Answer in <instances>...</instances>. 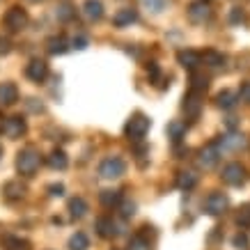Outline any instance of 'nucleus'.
Wrapping results in <instances>:
<instances>
[{
  "label": "nucleus",
  "instance_id": "1",
  "mask_svg": "<svg viewBox=\"0 0 250 250\" xmlns=\"http://www.w3.org/2000/svg\"><path fill=\"white\" fill-rule=\"evenodd\" d=\"M39 163H42V156H39V152L32 149V147L21 149L19 156H16V167H19V172L25 174V177H32V174L37 172Z\"/></svg>",
  "mask_w": 250,
  "mask_h": 250
},
{
  "label": "nucleus",
  "instance_id": "2",
  "mask_svg": "<svg viewBox=\"0 0 250 250\" xmlns=\"http://www.w3.org/2000/svg\"><path fill=\"white\" fill-rule=\"evenodd\" d=\"M126 136H129V140H143L145 133L149 131V117L143 113H133L129 117V122H126Z\"/></svg>",
  "mask_w": 250,
  "mask_h": 250
},
{
  "label": "nucleus",
  "instance_id": "3",
  "mask_svg": "<svg viewBox=\"0 0 250 250\" xmlns=\"http://www.w3.org/2000/svg\"><path fill=\"white\" fill-rule=\"evenodd\" d=\"M2 25L7 28L9 32H19L28 25V12L23 7H9L2 16Z\"/></svg>",
  "mask_w": 250,
  "mask_h": 250
},
{
  "label": "nucleus",
  "instance_id": "4",
  "mask_svg": "<svg viewBox=\"0 0 250 250\" xmlns=\"http://www.w3.org/2000/svg\"><path fill=\"white\" fill-rule=\"evenodd\" d=\"M126 166H124V161L117 159V156H110V159L101 161V166H99V174L104 177V179H120L122 174H124Z\"/></svg>",
  "mask_w": 250,
  "mask_h": 250
},
{
  "label": "nucleus",
  "instance_id": "5",
  "mask_svg": "<svg viewBox=\"0 0 250 250\" xmlns=\"http://www.w3.org/2000/svg\"><path fill=\"white\" fill-rule=\"evenodd\" d=\"M229 207V200L223 193H211V195L205 200V213L209 216H220V213H225Z\"/></svg>",
  "mask_w": 250,
  "mask_h": 250
},
{
  "label": "nucleus",
  "instance_id": "6",
  "mask_svg": "<svg viewBox=\"0 0 250 250\" xmlns=\"http://www.w3.org/2000/svg\"><path fill=\"white\" fill-rule=\"evenodd\" d=\"M216 145H218L220 152H239V149H243V147L248 145V140H246V136H241V133H228V136L220 138Z\"/></svg>",
  "mask_w": 250,
  "mask_h": 250
},
{
  "label": "nucleus",
  "instance_id": "7",
  "mask_svg": "<svg viewBox=\"0 0 250 250\" xmlns=\"http://www.w3.org/2000/svg\"><path fill=\"white\" fill-rule=\"evenodd\" d=\"M223 182L229 184V186H241L246 182V170H243L241 163H229V166L223 167Z\"/></svg>",
  "mask_w": 250,
  "mask_h": 250
},
{
  "label": "nucleus",
  "instance_id": "8",
  "mask_svg": "<svg viewBox=\"0 0 250 250\" xmlns=\"http://www.w3.org/2000/svg\"><path fill=\"white\" fill-rule=\"evenodd\" d=\"M188 19L193 23H205V21H209V19H211V7H209V2H205V0H195V2H190Z\"/></svg>",
  "mask_w": 250,
  "mask_h": 250
},
{
  "label": "nucleus",
  "instance_id": "9",
  "mask_svg": "<svg viewBox=\"0 0 250 250\" xmlns=\"http://www.w3.org/2000/svg\"><path fill=\"white\" fill-rule=\"evenodd\" d=\"M2 133L7 138H21L25 133V120L14 115V117H7V120L2 122Z\"/></svg>",
  "mask_w": 250,
  "mask_h": 250
},
{
  "label": "nucleus",
  "instance_id": "10",
  "mask_svg": "<svg viewBox=\"0 0 250 250\" xmlns=\"http://www.w3.org/2000/svg\"><path fill=\"white\" fill-rule=\"evenodd\" d=\"M25 76L35 81V83H44L46 76H48V64L44 60H32L28 67H25Z\"/></svg>",
  "mask_w": 250,
  "mask_h": 250
},
{
  "label": "nucleus",
  "instance_id": "11",
  "mask_svg": "<svg viewBox=\"0 0 250 250\" xmlns=\"http://www.w3.org/2000/svg\"><path fill=\"white\" fill-rule=\"evenodd\" d=\"M220 154H223V152L218 149V145H216V143L207 145L205 149L200 152V166L207 167V170H209V167H213L220 161Z\"/></svg>",
  "mask_w": 250,
  "mask_h": 250
},
{
  "label": "nucleus",
  "instance_id": "12",
  "mask_svg": "<svg viewBox=\"0 0 250 250\" xmlns=\"http://www.w3.org/2000/svg\"><path fill=\"white\" fill-rule=\"evenodd\" d=\"M200 92H188V97L184 99V113H186V117H197L200 115V108H202V101H200Z\"/></svg>",
  "mask_w": 250,
  "mask_h": 250
},
{
  "label": "nucleus",
  "instance_id": "13",
  "mask_svg": "<svg viewBox=\"0 0 250 250\" xmlns=\"http://www.w3.org/2000/svg\"><path fill=\"white\" fill-rule=\"evenodd\" d=\"M83 14L87 21H99V19L104 16V2H101V0H85Z\"/></svg>",
  "mask_w": 250,
  "mask_h": 250
},
{
  "label": "nucleus",
  "instance_id": "14",
  "mask_svg": "<svg viewBox=\"0 0 250 250\" xmlns=\"http://www.w3.org/2000/svg\"><path fill=\"white\" fill-rule=\"evenodd\" d=\"M19 99V90L14 83H0V106H14Z\"/></svg>",
  "mask_w": 250,
  "mask_h": 250
},
{
  "label": "nucleus",
  "instance_id": "15",
  "mask_svg": "<svg viewBox=\"0 0 250 250\" xmlns=\"http://www.w3.org/2000/svg\"><path fill=\"white\" fill-rule=\"evenodd\" d=\"M138 21V12L136 9H131V7H126V9H120L117 14H115V19H113V23L117 25V28H124V25H131V23H136Z\"/></svg>",
  "mask_w": 250,
  "mask_h": 250
},
{
  "label": "nucleus",
  "instance_id": "16",
  "mask_svg": "<svg viewBox=\"0 0 250 250\" xmlns=\"http://www.w3.org/2000/svg\"><path fill=\"white\" fill-rule=\"evenodd\" d=\"M177 60H179V64H182V67L190 69V71L200 67V53H195V51H179Z\"/></svg>",
  "mask_w": 250,
  "mask_h": 250
},
{
  "label": "nucleus",
  "instance_id": "17",
  "mask_svg": "<svg viewBox=\"0 0 250 250\" xmlns=\"http://www.w3.org/2000/svg\"><path fill=\"white\" fill-rule=\"evenodd\" d=\"M200 62H205L207 67L218 69L225 64V55L218 53V51H205V55H200Z\"/></svg>",
  "mask_w": 250,
  "mask_h": 250
},
{
  "label": "nucleus",
  "instance_id": "18",
  "mask_svg": "<svg viewBox=\"0 0 250 250\" xmlns=\"http://www.w3.org/2000/svg\"><path fill=\"white\" fill-rule=\"evenodd\" d=\"M97 232L104 236V239H113V236L117 234L113 218H99V220H97Z\"/></svg>",
  "mask_w": 250,
  "mask_h": 250
},
{
  "label": "nucleus",
  "instance_id": "19",
  "mask_svg": "<svg viewBox=\"0 0 250 250\" xmlns=\"http://www.w3.org/2000/svg\"><path fill=\"white\" fill-rule=\"evenodd\" d=\"M2 193H5L7 200H21L23 193H25V186H23L21 182H7L5 188H2Z\"/></svg>",
  "mask_w": 250,
  "mask_h": 250
},
{
  "label": "nucleus",
  "instance_id": "20",
  "mask_svg": "<svg viewBox=\"0 0 250 250\" xmlns=\"http://www.w3.org/2000/svg\"><path fill=\"white\" fill-rule=\"evenodd\" d=\"M195 184H197V174L195 172H179L177 174V186H179L182 190L195 188Z\"/></svg>",
  "mask_w": 250,
  "mask_h": 250
},
{
  "label": "nucleus",
  "instance_id": "21",
  "mask_svg": "<svg viewBox=\"0 0 250 250\" xmlns=\"http://www.w3.org/2000/svg\"><path fill=\"white\" fill-rule=\"evenodd\" d=\"M48 166L53 167V170H64V167L69 166V159L67 154L62 152V149H55L51 156H48Z\"/></svg>",
  "mask_w": 250,
  "mask_h": 250
},
{
  "label": "nucleus",
  "instance_id": "22",
  "mask_svg": "<svg viewBox=\"0 0 250 250\" xmlns=\"http://www.w3.org/2000/svg\"><path fill=\"white\" fill-rule=\"evenodd\" d=\"M69 211H71V218H83L85 213H87V202H85L83 197H74L69 202Z\"/></svg>",
  "mask_w": 250,
  "mask_h": 250
},
{
  "label": "nucleus",
  "instance_id": "23",
  "mask_svg": "<svg viewBox=\"0 0 250 250\" xmlns=\"http://www.w3.org/2000/svg\"><path fill=\"white\" fill-rule=\"evenodd\" d=\"M69 48V42L64 37H51L48 39V53L51 55H62Z\"/></svg>",
  "mask_w": 250,
  "mask_h": 250
},
{
  "label": "nucleus",
  "instance_id": "24",
  "mask_svg": "<svg viewBox=\"0 0 250 250\" xmlns=\"http://www.w3.org/2000/svg\"><path fill=\"white\" fill-rule=\"evenodd\" d=\"M218 106L223 108V110H229V108L236 106V92L232 90H225L218 94Z\"/></svg>",
  "mask_w": 250,
  "mask_h": 250
},
{
  "label": "nucleus",
  "instance_id": "25",
  "mask_svg": "<svg viewBox=\"0 0 250 250\" xmlns=\"http://www.w3.org/2000/svg\"><path fill=\"white\" fill-rule=\"evenodd\" d=\"M184 133H186V124L184 122H170L167 124V136L172 138L174 143H179L184 138Z\"/></svg>",
  "mask_w": 250,
  "mask_h": 250
},
{
  "label": "nucleus",
  "instance_id": "26",
  "mask_svg": "<svg viewBox=\"0 0 250 250\" xmlns=\"http://www.w3.org/2000/svg\"><path fill=\"white\" fill-rule=\"evenodd\" d=\"M69 248L71 250H87L90 248V239H87L83 232H76V234L71 236V241H69Z\"/></svg>",
  "mask_w": 250,
  "mask_h": 250
},
{
  "label": "nucleus",
  "instance_id": "27",
  "mask_svg": "<svg viewBox=\"0 0 250 250\" xmlns=\"http://www.w3.org/2000/svg\"><path fill=\"white\" fill-rule=\"evenodd\" d=\"M5 250H30V243L19 236H7L5 239Z\"/></svg>",
  "mask_w": 250,
  "mask_h": 250
},
{
  "label": "nucleus",
  "instance_id": "28",
  "mask_svg": "<svg viewBox=\"0 0 250 250\" xmlns=\"http://www.w3.org/2000/svg\"><path fill=\"white\" fill-rule=\"evenodd\" d=\"M101 202L106 207H113V205H120V200H122V195H120V190H104L101 193Z\"/></svg>",
  "mask_w": 250,
  "mask_h": 250
},
{
  "label": "nucleus",
  "instance_id": "29",
  "mask_svg": "<svg viewBox=\"0 0 250 250\" xmlns=\"http://www.w3.org/2000/svg\"><path fill=\"white\" fill-rule=\"evenodd\" d=\"M129 250H152V248H149V241L143 234H136V236H131Z\"/></svg>",
  "mask_w": 250,
  "mask_h": 250
},
{
  "label": "nucleus",
  "instance_id": "30",
  "mask_svg": "<svg viewBox=\"0 0 250 250\" xmlns=\"http://www.w3.org/2000/svg\"><path fill=\"white\" fill-rule=\"evenodd\" d=\"M120 213L122 218H133V213H136V202H131V200H120Z\"/></svg>",
  "mask_w": 250,
  "mask_h": 250
},
{
  "label": "nucleus",
  "instance_id": "31",
  "mask_svg": "<svg viewBox=\"0 0 250 250\" xmlns=\"http://www.w3.org/2000/svg\"><path fill=\"white\" fill-rule=\"evenodd\" d=\"M232 246L239 250H246L248 248V234H243V232H239V234H234V239H232Z\"/></svg>",
  "mask_w": 250,
  "mask_h": 250
},
{
  "label": "nucleus",
  "instance_id": "32",
  "mask_svg": "<svg viewBox=\"0 0 250 250\" xmlns=\"http://www.w3.org/2000/svg\"><path fill=\"white\" fill-rule=\"evenodd\" d=\"M55 16H58L60 21H69V19L74 16V9L69 7V5H62V7H58V12H55Z\"/></svg>",
  "mask_w": 250,
  "mask_h": 250
},
{
  "label": "nucleus",
  "instance_id": "33",
  "mask_svg": "<svg viewBox=\"0 0 250 250\" xmlns=\"http://www.w3.org/2000/svg\"><path fill=\"white\" fill-rule=\"evenodd\" d=\"M143 5L147 9H152V12H161L166 7V0H143Z\"/></svg>",
  "mask_w": 250,
  "mask_h": 250
},
{
  "label": "nucleus",
  "instance_id": "34",
  "mask_svg": "<svg viewBox=\"0 0 250 250\" xmlns=\"http://www.w3.org/2000/svg\"><path fill=\"white\" fill-rule=\"evenodd\" d=\"M71 48H76V51H83V48H87V37H83V35L74 37V39H71Z\"/></svg>",
  "mask_w": 250,
  "mask_h": 250
},
{
  "label": "nucleus",
  "instance_id": "35",
  "mask_svg": "<svg viewBox=\"0 0 250 250\" xmlns=\"http://www.w3.org/2000/svg\"><path fill=\"white\" fill-rule=\"evenodd\" d=\"M147 76H149V81H159L161 76V69L156 62H149V67H147Z\"/></svg>",
  "mask_w": 250,
  "mask_h": 250
},
{
  "label": "nucleus",
  "instance_id": "36",
  "mask_svg": "<svg viewBox=\"0 0 250 250\" xmlns=\"http://www.w3.org/2000/svg\"><path fill=\"white\" fill-rule=\"evenodd\" d=\"M243 9L241 7H234L232 12H229V23H243Z\"/></svg>",
  "mask_w": 250,
  "mask_h": 250
},
{
  "label": "nucleus",
  "instance_id": "37",
  "mask_svg": "<svg viewBox=\"0 0 250 250\" xmlns=\"http://www.w3.org/2000/svg\"><path fill=\"white\" fill-rule=\"evenodd\" d=\"M25 106H28V110H30V113H42V110H44V106L39 104L37 99H28V101H25Z\"/></svg>",
  "mask_w": 250,
  "mask_h": 250
},
{
  "label": "nucleus",
  "instance_id": "38",
  "mask_svg": "<svg viewBox=\"0 0 250 250\" xmlns=\"http://www.w3.org/2000/svg\"><path fill=\"white\" fill-rule=\"evenodd\" d=\"M236 223L239 225H250V209H241V213L236 216Z\"/></svg>",
  "mask_w": 250,
  "mask_h": 250
},
{
  "label": "nucleus",
  "instance_id": "39",
  "mask_svg": "<svg viewBox=\"0 0 250 250\" xmlns=\"http://www.w3.org/2000/svg\"><path fill=\"white\" fill-rule=\"evenodd\" d=\"M48 195H53V197L64 195V186H62V184H53V186H48Z\"/></svg>",
  "mask_w": 250,
  "mask_h": 250
},
{
  "label": "nucleus",
  "instance_id": "40",
  "mask_svg": "<svg viewBox=\"0 0 250 250\" xmlns=\"http://www.w3.org/2000/svg\"><path fill=\"white\" fill-rule=\"evenodd\" d=\"M5 53H9V39L0 35V55H5Z\"/></svg>",
  "mask_w": 250,
  "mask_h": 250
},
{
  "label": "nucleus",
  "instance_id": "41",
  "mask_svg": "<svg viewBox=\"0 0 250 250\" xmlns=\"http://www.w3.org/2000/svg\"><path fill=\"white\" fill-rule=\"evenodd\" d=\"M241 99H243V101H250V83H243L241 85Z\"/></svg>",
  "mask_w": 250,
  "mask_h": 250
},
{
  "label": "nucleus",
  "instance_id": "42",
  "mask_svg": "<svg viewBox=\"0 0 250 250\" xmlns=\"http://www.w3.org/2000/svg\"><path fill=\"white\" fill-rule=\"evenodd\" d=\"M30 2H39V0H30Z\"/></svg>",
  "mask_w": 250,
  "mask_h": 250
}]
</instances>
